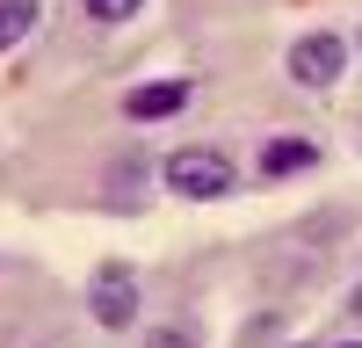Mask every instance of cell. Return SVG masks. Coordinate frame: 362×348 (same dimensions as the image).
<instances>
[{
    "mask_svg": "<svg viewBox=\"0 0 362 348\" xmlns=\"http://www.w3.org/2000/svg\"><path fill=\"white\" fill-rule=\"evenodd\" d=\"M189 109V80H153V87H131L124 116H138V124H167V116Z\"/></svg>",
    "mask_w": 362,
    "mask_h": 348,
    "instance_id": "277c9868",
    "label": "cell"
},
{
    "mask_svg": "<svg viewBox=\"0 0 362 348\" xmlns=\"http://www.w3.org/2000/svg\"><path fill=\"white\" fill-rule=\"evenodd\" d=\"M37 29V0H0V51H15Z\"/></svg>",
    "mask_w": 362,
    "mask_h": 348,
    "instance_id": "8992f818",
    "label": "cell"
},
{
    "mask_svg": "<svg viewBox=\"0 0 362 348\" xmlns=\"http://www.w3.org/2000/svg\"><path fill=\"white\" fill-rule=\"evenodd\" d=\"M341 348H362V341H341Z\"/></svg>",
    "mask_w": 362,
    "mask_h": 348,
    "instance_id": "8fae6325",
    "label": "cell"
},
{
    "mask_svg": "<svg viewBox=\"0 0 362 348\" xmlns=\"http://www.w3.org/2000/svg\"><path fill=\"white\" fill-rule=\"evenodd\" d=\"M87 312H95V327H131V319H138V276L124 269V261H109V269L95 276Z\"/></svg>",
    "mask_w": 362,
    "mask_h": 348,
    "instance_id": "3957f363",
    "label": "cell"
},
{
    "mask_svg": "<svg viewBox=\"0 0 362 348\" xmlns=\"http://www.w3.org/2000/svg\"><path fill=\"white\" fill-rule=\"evenodd\" d=\"M145 8V0H87V15H95V22H131Z\"/></svg>",
    "mask_w": 362,
    "mask_h": 348,
    "instance_id": "52a82bcc",
    "label": "cell"
},
{
    "mask_svg": "<svg viewBox=\"0 0 362 348\" xmlns=\"http://www.w3.org/2000/svg\"><path fill=\"white\" fill-rule=\"evenodd\" d=\"M167 189L174 196H189V203H218L232 189V160L225 153H210V145H181V153H167Z\"/></svg>",
    "mask_w": 362,
    "mask_h": 348,
    "instance_id": "6da1fadb",
    "label": "cell"
},
{
    "mask_svg": "<svg viewBox=\"0 0 362 348\" xmlns=\"http://www.w3.org/2000/svg\"><path fill=\"white\" fill-rule=\"evenodd\" d=\"M348 305H355V319H362V290H355V298H348Z\"/></svg>",
    "mask_w": 362,
    "mask_h": 348,
    "instance_id": "9c48e42d",
    "label": "cell"
},
{
    "mask_svg": "<svg viewBox=\"0 0 362 348\" xmlns=\"http://www.w3.org/2000/svg\"><path fill=\"white\" fill-rule=\"evenodd\" d=\"M305 167H319L312 138H268L261 145V174H305Z\"/></svg>",
    "mask_w": 362,
    "mask_h": 348,
    "instance_id": "5b68a950",
    "label": "cell"
},
{
    "mask_svg": "<svg viewBox=\"0 0 362 348\" xmlns=\"http://www.w3.org/2000/svg\"><path fill=\"white\" fill-rule=\"evenodd\" d=\"M348 73V44L334 37V29H312V37L290 44V80L297 87H334Z\"/></svg>",
    "mask_w": 362,
    "mask_h": 348,
    "instance_id": "7a4b0ae2",
    "label": "cell"
},
{
    "mask_svg": "<svg viewBox=\"0 0 362 348\" xmlns=\"http://www.w3.org/2000/svg\"><path fill=\"white\" fill-rule=\"evenodd\" d=\"M290 348H312V341H290Z\"/></svg>",
    "mask_w": 362,
    "mask_h": 348,
    "instance_id": "30bf717a",
    "label": "cell"
},
{
    "mask_svg": "<svg viewBox=\"0 0 362 348\" xmlns=\"http://www.w3.org/2000/svg\"><path fill=\"white\" fill-rule=\"evenodd\" d=\"M145 348H196V341L181 334V327H153V341H145Z\"/></svg>",
    "mask_w": 362,
    "mask_h": 348,
    "instance_id": "ba28073f",
    "label": "cell"
}]
</instances>
